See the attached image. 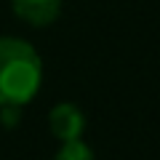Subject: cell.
<instances>
[{
	"mask_svg": "<svg viewBox=\"0 0 160 160\" xmlns=\"http://www.w3.org/2000/svg\"><path fill=\"white\" fill-rule=\"evenodd\" d=\"M43 83V62L22 38H0V107H24Z\"/></svg>",
	"mask_w": 160,
	"mask_h": 160,
	"instance_id": "1",
	"label": "cell"
},
{
	"mask_svg": "<svg viewBox=\"0 0 160 160\" xmlns=\"http://www.w3.org/2000/svg\"><path fill=\"white\" fill-rule=\"evenodd\" d=\"M53 160H93V152L83 139H75V142H62V149Z\"/></svg>",
	"mask_w": 160,
	"mask_h": 160,
	"instance_id": "4",
	"label": "cell"
},
{
	"mask_svg": "<svg viewBox=\"0 0 160 160\" xmlns=\"http://www.w3.org/2000/svg\"><path fill=\"white\" fill-rule=\"evenodd\" d=\"M11 8L22 22L32 27H48L62 13V0H11Z\"/></svg>",
	"mask_w": 160,
	"mask_h": 160,
	"instance_id": "3",
	"label": "cell"
},
{
	"mask_svg": "<svg viewBox=\"0 0 160 160\" xmlns=\"http://www.w3.org/2000/svg\"><path fill=\"white\" fill-rule=\"evenodd\" d=\"M48 128L59 142H75V139H83L86 131V115L78 104L72 102H62L48 112Z\"/></svg>",
	"mask_w": 160,
	"mask_h": 160,
	"instance_id": "2",
	"label": "cell"
}]
</instances>
